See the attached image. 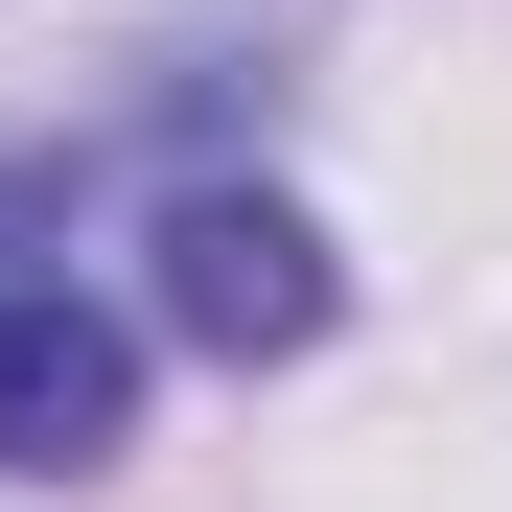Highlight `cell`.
I'll return each mask as SVG.
<instances>
[{
	"label": "cell",
	"instance_id": "1",
	"mask_svg": "<svg viewBox=\"0 0 512 512\" xmlns=\"http://www.w3.org/2000/svg\"><path fill=\"white\" fill-rule=\"evenodd\" d=\"M326 303H350V280H326V233L280 210V187H187V210H163V326H187V350H326Z\"/></svg>",
	"mask_w": 512,
	"mask_h": 512
},
{
	"label": "cell",
	"instance_id": "3",
	"mask_svg": "<svg viewBox=\"0 0 512 512\" xmlns=\"http://www.w3.org/2000/svg\"><path fill=\"white\" fill-rule=\"evenodd\" d=\"M47 233H70V163H47V140H0V256H47Z\"/></svg>",
	"mask_w": 512,
	"mask_h": 512
},
{
	"label": "cell",
	"instance_id": "2",
	"mask_svg": "<svg viewBox=\"0 0 512 512\" xmlns=\"http://www.w3.org/2000/svg\"><path fill=\"white\" fill-rule=\"evenodd\" d=\"M140 419V326L70 280H0V466H117Z\"/></svg>",
	"mask_w": 512,
	"mask_h": 512
}]
</instances>
